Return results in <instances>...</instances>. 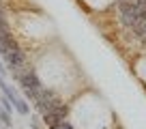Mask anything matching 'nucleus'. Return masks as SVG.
<instances>
[{
	"mask_svg": "<svg viewBox=\"0 0 146 129\" xmlns=\"http://www.w3.org/2000/svg\"><path fill=\"white\" fill-rule=\"evenodd\" d=\"M17 80H19V84H22V90L26 92V97L30 99V101L35 99V95H36V92H39V90L43 88L41 80L36 78V73H35L32 69H26V71H24V73L19 75Z\"/></svg>",
	"mask_w": 146,
	"mask_h": 129,
	"instance_id": "1",
	"label": "nucleus"
},
{
	"mask_svg": "<svg viewBox=\"0 0 146 129\" xmlns=\"http://www.w3.org/2000/svg\"><path fill=\"white\" fill-rule=\"evenodd\" d=\"M0 120H2L7 127H11V116H9V112H7V110H0Z\"/></svg>",
	"mask_w": 146,
	"mask_h": 129,
	"instance_id": "3",
	"label": "nucleus"
},
{
	"mask_svg": "<svg viewBox=\"0 0 146 129\" xmlns=\"http://www.w3.org/2000/svg\"><path fill=\"white\" fill-rule=\"evenodd\" d=\"M0 103H2V108H5L7 112H13V103H11L7 97H2V99H0Z\"/></svg>",
	"mask_w": 146,
	"mask_h": 129,
	"instance_id": "4",
	"label": "nucleus"
},
{
	"mask_svg": "<svg viewBox=\"0 0 146 129\" xmlns=\"http://www.w3.org/2000/svg\"><path fill=\"white\" fill-rule=\"evenodd\" d=\"M56 129H73V125L69 123V120H60V123L56 125Z\"/></svg>",
	"mask_w": 146,
	"mask_h": 129,
	"instance_id": "5",
	"label": "nucleus"
},
{
	"mask_svg": "<svg viewBox=\"0 0 146 129\" xmlns=\"http://www.w3.org/2000/svg\"><path fill=\"white\" fill-rule=\"evenodd\" d=\"M144 43H146V41H144Z\"/></svg>",
	"mask_w": 146,
	"mask_h": 129,
	"instance_id": "6",
	"label": "nucleus"
},
{
	"mask_svg": "<svg viewBox=\"0 0 146 129\" xmlns=\"http://www.w3.org/2000/svg\"><path fill=\"white\" fill-rule=\"evenodd\" d=\"M13 108H15V110L19 112V114H24V116H26L28 112H30V108H28V103L24 101V99H19V97H15V99H13Z\"/></svg>",
	"mask_w": 146,
	"mask_h": 129,
	"instance_id": "2",
	"label": "nucleus"
}]
</instances>
